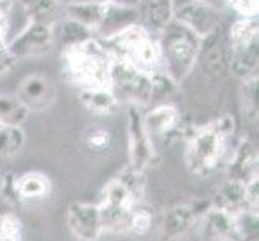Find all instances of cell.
<instances>
[{
  "label": "cell",
  "mask_w": 259,
  "mask_h": 241,
  "mask_svg": "<svg viewBox=\"0 0 259 241\" xmlns=\"http://www.w3.org/2000/svg\"><path fill=\"white\" fill-rule=\"evenodd\" d=\"M235 122L230 116H222L201 129H196L185 151V163L189 171L201 178L216 174L224 164L229 141L234 137Z\"/></svg>",
  "instance_id": "6da1fadb"
},
{
  "label": "cell",
  "mask_w": 259,
  "mask_h": 241,
  "mask_svg": "<svg viewBox=\"0 0 259 241\" xmlns=\"http://www.w3.org/2000/svg\"><path fill=\"white\" fill-rule=\"evenodd\" d=\"M63 53L65 73L79 90L110 88L113 57L98 39H91Z\"/></svg>",
  "instance_id": "7a4b0ae2"
},
{
  "label": "cell",
  "mask_w": 259,
  "mask_h": 241,
  "mask_svg": "<svg viewBox=\"0 0 259 241\" xmlns=\"http://www.w3.org/2000/svg\"><path fill=\"white\" fill-rule=\"evenodd\" d=\"M163 71L179 85L189 77L200 60L201 39L174 20L158 32Z\"/></svg>",
  "instance_id": "3957f363"
},
{
  "label": "cell",
  "mask_w": 259,
  "mask_h": 241,
  "mask_svg": "<svg viewBox=\"0 0 259 241\" xmlns=\"http://www.w3.org/2000/svg\"><path fill=\"white\" fill-rule=\"evenodd\" d=\"M113 60L126 61L148 76L163 71L158 39L142 24H132L113 37L102 42Z\"/></svg>",
  "instance_id": "277c9868"
},
{
  "label": "cell",
  "mask_w": 259,
  "mask_h": 241,
  "mask_svg": "<svg viewBox=\"0 0 259 241\" xmlns=\"http://www.w3.org/2000/svg\"><path fill=\"white\" fill-rule=\"evenodd\" d=\"M110 90L118 103L144 106L153 102L151 76L142 73L126 61L114 60L110 74Z\"/></svg>",
  "instance_id": "5b68a950"
},
{
  "label": "cell",
  "mask_w": 259,
  "mask_h": 241,
  "mask_svg": "<svg viewBox=\"0 0 259 241\" xmlns=\"http://www.w3.org/2000/svg\"><path fill=\"white\" fill-rule=\"evenodd\" d=\"M97 204L98 209H100L103 231L114 235L126 233L131 212L137 204L131 193L116 178H113L103 186L102 200Z\"/></svg>",
  "instance_id": "8992f818"
},
{
  "label": "cell",
  "mask_w": 259,
  "mask_h": 241,
  "mask_svg": "<svg viewBox=\"0 0 259 241\" xmlns=\"http://www.w3.org/2000/svg\"><path fill=\"white\" fill-rule=\"evenodd\" d=\"M172 20L193 31L200 39L221 26L219 10L201 0H172Z\"/></svg>",
  "instance_id": "52a82bcc"
},
{
  "label": "cell",
  "mask_w": 259,
  "mask_h": 241,
  "mask_svg": "<svg viewBox=\"0 0 259 241\" xmlns=\"http://www.w3.org/2000/svg\"><path fill=\"white\" fill-rule=\"evenodd\" d=\"M127 141H129V164L139 171H147L158 159L153 138L147 132L142 114L137 106L127 110Z\"/></svg>",
  "instance_id": "ba28073f"
},
{
  "label": "cell",
  "mask_w": 259,
  "mask_h": 241,
  "mask_svg": "<svg viewBox=\"0 0 259 241\" xmlns=\"http://www.w3.org/2000/svg\"><path fill=\"white\" fill-rule=\"evenodd\" d=\"M68 228L77 241H98L105 233L97 203H71L66 212Z\"/></svg>",
  "instance_id": "9c48e42d"
},
{
  "label": "cell",
  "mask_w": 259,
  "mask_h": 241,
  "mask_svg": "<svg viewBox=\"0 0 259 241\" xmlns=\"http://www.w3.org/2000/svg\"><path fill=\"white\" fill-rule=\"evenodd\" d=\"M53 47L52 29L47 24L29 21L28 26L8 43V50L15 60H26L32 57H40L50 52Z\"/></svg>",
  "instance_id": "30bf717a"
},
{
  "label": "cell",
  "mask_w": 259,
  "mask_h": 241,
  "mask_svg": "<svg viewBox=\"0 0 259 241\" xmlns=\"http://www.w3.org/2000/svg\"><path fill=\"white\" fill-rule=\"evenodd\" d=\"M29 113H44L53 105L57 98V90L52 80L40 73H34L26 76L18 84L16 93Z\"/></svg>",
  "instance_id": "8fae6325"
},
{
  "label": "cell",
  "mask_w": 259,
  "mask_h": 241,
  "mask_svg": "<svg viewBox=\"0 0 259 241\" xmlns=\"http://www.w3.org/2000/svg\"><path fill=\"white\" fill-rule=\"evenodd\" d=\"M206 209H200L196 204L181 203L169 208L161 219L159 225L158 241H177L195 227V224L201 217Z\"/></svg>",
  "instance_id": "7c38bea8"
},
{
  "label": "cell",
  "mask_w": 259,
  "mask_h": 241,
  "mask_svg": "<svg viewBox=\"0 0 259 241\" xmlns=\"http://www.w3.org/2000/svg\"><path fill=\"white\" fill-rule=\"evenodd\" d=\"M137 23H139V15L136 7L108 0V2H103L100 5V13H98L94 34L102 37V40H106L118 32H121L122 29Z\"/></svg>",
  "instance_id": "4fadbf2b"
},
{
  "label": "cell",
  "mask_w": 259,
  "mask_h": 241,
  "mask_svg": "<svg viewBox=\"0 0 259 241\" xmlns=\"http://www.w3.org/2000/svg\"><path fill=\"white\" fill-rule=\"evenodd\" d=\"M200 241H242L237 216L209 206L200 217Z\"/></svg>",
  "instance_id": "5bb4252c"
},
{
  "label": "cell",
  "mask_w": 259,
  "mask_h": 241,
  "mask_svg": "<svg viewBox=\"0 0 259 241\" xmlns=\"http://www.w3.org/2000/svg\"><path fill=\"white\" fill-rule=\"evenodd\" d=\"M257 147L249 138H242L227 161L229 178L240 183H248L251 178L257 177Z\"/></svg>",
  "instance_id": "9a60e30c"
},
{
  "label": "cell",
  "mask_w": 259,
  "mask_h": 241,
  "mask_svg": "<svg viewBox=\"0 0 259 241\" xmlns=\"http://www.w3.org/2000/svg\"><path fill=\"white\" fill-rule=\"evenodd\" d=\"M50 29L53 37V47H60L61 52L81 45V43L91 39H95L94 32L85 24L79 23L77 20L69 16L60 18L57 23L50 26Z\"/></svg>",
  "instance_id": "2e32d148"
},
{
  "label": "cell",
  "mask_w": 259,
  "mask_h": 241,
  "mask_svg": "<svg viewBox=\"0 0 259 241\" xmlns=\"http://www.w3.org/2000/svg\"><path fill=\"white\" fill-rule=\"evenodd\" d=\"M139 23L147 31L159 32L172 21V0H136Z\"/></svg>",
  "instance_id": "e0dca14e"
},
{
  "label": "cell",
  "mask_w": 259,
  "mask_h": 241,
  "mask_svg": "<svg viewBox=\"0 0 259 241\" xmlns=\"http://www.w3.org/2000/svg\"><path fill=\"white\" fill-rule=\"evenodd\" d=\"M144 126L151 138L164 137L172 133L181 126V114L179 110L171 103L156 105L153 110H150L145 116H142Z\"/></svg>",
  "instance_id": "ac0fdd59"
},
{
  "label": "cell",
  "mask_w": 259,
  "mask_h": 241,
  "mask_svg": "<svg viewBox=\"0 0 259 241\" xmlns=\"http://www.w3.org/2000/svg\"><path fill=\"white\" fill-rule=\"evenodd\" d=\"M209 206L226 211L232 214V216H238V214H242L245 211H249L246 204L245 183L227 178V180L218 188V191L214 193Z\"/></svg>",
  "instance_id": "d6986e66"
},
{
  "label": "cell",
  "mask_w": 259,
  "mask_h": 241,
  "mask_svg": "<svg viewBox=\"0 0 259 241\" xmlns=\"http://www.w3.org/2000/svg\"><path fill=\"white\" fill-rule=\"evenodd\" d=\"M16 190L21 203L37 201L50 195L52 183L46 174L37 171H29L16 177Z\"/></svg>",
  "instance_id": "ffe728a7"
},
{
  "label": "cell",
  "mask_w": 259,
  "mask_h": 241,
  "mask_svg": "<svg viewBox=\"0 0 259 241\" xmlns=\"http://www.w3.org/2000/svg\"><path fill=\"white\" fill-rule=\"evenodd\" d=\"M79 100L97 116H110L118 110V100L114 98L110 88H89V90H79Z\"/></svg>",
  "instance_id": "44dd1931"
},
{
  "label": "cell",
  "mask_w": 259,
  "mask_h": 241,
  "mask_svg": "<svg viewBox=\"0 0 259 241\" xmlns=\"http://www.w3.org/2000/svg\"><path fill=\"white\" fill-rule=\"evenodd\" d=\"M21 2L29 21L52 26L60 18H63L60 0H21Z\"/></svg>",
  "instance_id": "7402d4cb"
},
{
  "label": "cell",
  "mask_w": 259,
  "mask_h": 241,
  "mask_svg": "<svg viewBox=\"0 0 259 241\" xmlns=\"http://www.w3.org/2000/svg\"><path fill=\"white\" fill-rule=\"evenodd\" d=\"M259 24L256 18H240L229 29V49L259 45Z\"/></svg>",
  "instance_id": "603a6c76"
},
{
  "label": "cell",
  "mask_w": 259,
  "mask_h": 241,
  "mask_svg": "<svg viewBox=\"0 0 259 241\" xmlns=\"http://www.w3.org/2000/svg\"><path fill=\"white\" fill-rule=\"evenodd\" d=\"M28 118V108L16 95H0V126L21 127Z\"/></svg>",
  "instance_id": "cb8c5ba5"
},
{
  "label": "cell",
  "mask_w": 259,
  "mask_h": 241,
  "mask_svg": "<svg viewBox=\"0 0 259 241\" xmlns=\"http://www.w3.org/2000/svg\"><path fill=\"white\" fill-rule=\"evenodd\" d=\"M114 178L131 193L136 204H140V201L144 200V196L147 193L145 171H139V169L132 167L131 164H126L118 174H116Z\"/></svg>",
  "instance_id": "d4e9b609"
},
{
  "label": "cell",
  "mask_w": 259,
  "mask_h": 241,
  "mask_svg": "<svg viewBox=\"0 0 259 241\" xmlns=\"http://www.w3.org/2000/svg\"><path fill=\"white\" fill-rule=\"evenodd\" d=\"M26 143V133L23 127L0 126V158L20 153Z\"/></svg>",
  "instance_id": "484cf974"
},
{
  "label": "cell",
  "mask_w": 259,
  "mask_h": 241,
  "mask_svg": "<svg viewBox=\"0 0 259 241\" xmlns=\"http://www.w3.org/2000/svg\"><path fill=\"white\" fill-rule=\"evenodd\" d=\"M0 241H23V222L16 214H0Z\"/></svg>",
  "instance_id": "4316f807"
},
{
  "label": "cell",
  "mask_w": 259,
  "mask_h": 241,
  "mask_svg": "<svg viewBox=\"0 0 259 241\" xmlns=\"http://www.w3.org/2000/svg\"><path fill=\"white\" fill-rule=\"evenodd\" d=\"M151 225H153V214H151L147 208L139 206L137 204L131 212L127 231H131L134 235H147L151 230Z\"/></svg>",
  "instance_id": "83f0119b"
},
{
  "label": "cell",
  "mask_w": 259,
  "mask_h": 241,
  "mask_svg": "<svg viewBox=\"0 0 259 241\" xmlns=\"http://www.w3.org/2000/svg\"><path fill=\"white\" fill-rule=\"evenodd\" d=\"M243 111L249 122H257V76L243 80Z\"/></svg>",
  "instance_id": "f1b7e54d"
},
{
  "label": "cell",
  "mask_w": 259,
  "mask_h": 241,
  "mask_svg": "<svg viewBox=\"0 0 259 241\" xmlns=\"http://www.w3.org/2000/svg\"><path fill=\"white\" fill-rule=\"evenodd\" d=\"M84 141L85 145L91 148L92 151H103L110 147L111 141V135L110 132L106 130L105 127L100 126H92L87 127L84 132Z\"/></svg>",
  "instance_id": "f546056e"
},
{
  "label": "cell",
  "mask_w": 259,
  "mask_h": 241,
  "mask_svg": "<svg viewBox=\"0 0 259 241\" xmlns=\"http://www.w3.org/2000/svg\"><path fill=\"white\" fill-rule=\"evenodd\" d=\"M16 174H7L0 180V200L10 204H20L21 200L16 190Z\"/></svg>",
  "instance_id": "4dcf8cb0"
},
{
  "label": "cell",
  "mask_w": 259,
  "mask_h": 241,
  "mask_svg": "<svg viewBox=\"0 0 259 241\" xmlns=\"http://www.w3.org/2000/svg\"><path fill=\"white\" fill-rule=\"evenodd\" d=\"M224 5L237 12L242 18H256L259 2L257 0H224Z\"/></svg>",
  "instance_id": "1f68e13d"
},
{
  "label": "cell",
  "mask_w": 259,
  "mask_h": 241,
  "mask_svg": "<svg viewBox=\"0 0 259 241\" xmlns=\"http://www.w3.org/2000/svg\"><path fill=\"white\" fill-rule=\"evenodd\" d=\"M245 193H246L248 209L253 211V212H257V204H259V177H254L248 183H245Z\"/></svg>",
  "instance_id": "d6a6232c"
},
{
  "label": "cell",
  "mask_w": 259,
  "mask_h": 241,
  "mask_svg": "<svg viewBox=\"0 0 259 241\" xmlns=\"http://www.w3.org/2000/svg\"><path fill=\"white\" fill-rule=\"evenodd\" d=\"M15 65H16V60L10 53V50H8V43L0 42V77L5 76L7 73H10Z\"/></svg>",
  "instance_id": "836d02e7"
},
{
  "label": "cell",
  "mask_w": 259,
  "mask_h": 241,
  "mask_svg": "<svg viewBox=\"0 0 259 241\" xmlns=\"http://www.w3.org/2000/svg\"><path fill=\"white\" fill-rule=\"evenodd\" d=\"M10 29V20H8V8L0 10V42H7V34Z\"/></svg>",
  "instance_id": "e575fe53"
},
{
  "label": "cell",
  "mask_w": 259,
  "mask_h": 241,
  "mask_svg": "<svg viewBox=\"0 0 259 241\" xmlns=\"http://www.w3.org/2000/svg\"><path fill=\"white\" fill-rule=\"evenodd\" d=\"M108 0H60V4L65 7H76V5H89V4H103Z\"/></svg>",
  "instance_id": "d590c367"
},
{
  "label": "cell",
  "mask_w": 259,
  "mask_h": 241,
  "mask_svg": "<svg viewBox=\"0 0 259 241\" xmlns=\"http://www.w3.org/2000/svg\"><path fill=\"white\" fill-rule=\"evenodd\" d=\"M201 2L208 4V5H211V7H214V8H218V10H219V7H221V5H224V0H201Z\"/></svg>",
  "instance_id": "8d00e7d4"
},
{
  "label": "cell",
  "mask_w": 259,
  "mask_h": 241,
  "mask_svg": "<svg viewBox=\"0 0 259 241\" xmlns=\"http://www.w3.org/2000/svg\"><path fill=\"white\" fill-rule=\"evenodd\" d=\"M113 2L124 4V5H136V0H113Z\"/></svg>",
  "instance_id": "74e56055"
},
{
  "label": "cell",
  "mask_w": 259,
  "mask_h": 241,
  "mask_svg": "<svg viewBox=\"0 0 259 241\" xmlns=\"http://www.w3.org/2000/svg\"><path fill=\"white\" fill-rule=\"evenodd\" d=\"M4 8H8V4H0V10H4Z\"/></svg>",
  "instance_id": "f35d334b"
},
{
  "label": "cell",
  "mask_w": 259,
  "mask_h": 241,
  "mask_svg": "<svg viewBox=\"0 0 259 241\" xmlns=\"http://www.w3.org/2000/svg\"><path fill=\"white\" fill-rule=\"evenodd\" d=\"M10 0H0V4H8Z\"/></svg>",
  "instance_id": "ab89813d"
},
{
  "label": "cell",
  "mask_w": 259,
  "mask_h": 241,
  "mask_svg": "<svg viewBox=\"0 0 259 241\" xmlns=\"http://www.w3.org/2000/svg\"><path fill=\"white\" fill-rule=\"evenodd\" d=\"M0 201H2V200H0Z\"/></svg>",
  "instance_id": "60d3db41"
}]
</instances>
